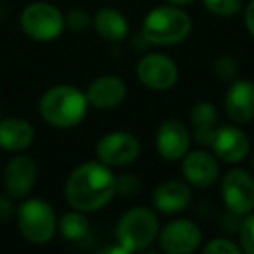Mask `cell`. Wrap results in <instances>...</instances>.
<instances>
[{
    "mask_svg": "<svg viewBox=\"0 0 254 254\" xmlns=\"http://www.w3.org/2000/svg\"><path fill=\"white\" fill-rule=\"evenodd\" d=\"M64 200L71 209L85 214L105 209L117 193V174L112 167L96 160L82 162L64 181Z\"/></svg>",
    "mask_w": 254,
    "mask_h": 254,
    "instance_id": "cell-1",
    "label": "cell"
},
{
    "mask_svg": "<svg viewBox=\"0 0 254 254\" xmlns=\"http://www.w3.org/2000/svg\"><path fill=\"white\" fill-rule=\"evenodd\" d=\"M89 112L85 91L73 84L51 85L39 99V115L54 129H73Z\"/></svg>",
    "mask_w": 254,
    "mask_h": 254,
    "instance_id": "cell-2",
    "label": "cell"
},
{
    "mask_svg": "<svg viewBox=\"0 0 254 254\" xmlns=\"http://www.w3.org/2000/svg\"><path fill=\"white\" fill-rule=\"evenodd\" d=\"M193 28L190 14L185 7L178 5H159L145 16L141 25V35L148 44L160 47L178 46L187 40Z\"/></svg>",
    "mask_w": 254,
    "mask_h": 254,
    "instance_id": "cell-3",
    "label": "cell"
},
{
    "mask_svg": "<svg viewBox=\"0 0 254 254\" xmlns=\"http://www.w3.org/2000/svg\"><path fill=\"white\" fill-rule=\"evenodd\" d=\"M160 221L155 209L146 205H134L127 209L117 223V242L127 253L146 251L159 239Z\"/></svg>",
    "mask_w": 254,
    "mask_h": 254,
    "instance_id": "cell-4",
    "label": "cell"
},
{
    "mask_svg": "<svg viewBox=\"0 0 254 254\" xmlns=\"http://www.w3.org/2000/svg\"><path fill=\"white\" fill-rule=\"evenodd\" d=\"M58 216L54 207L40 197H26L19 200L16 221L19 233L33 246H47L58 233Z\"/></svg>",
    "mask_w": 254,
    "mask_h": 254,
    "instance_id": "cell-5",
    "label": "cell"
},
{
    "mask_svg": "<svg viewBox=\"0 0 254 254\" xmlns=\"http://www.w3.org/2000/svg\"><path fill=\"white\" fill-rule=\"evenodd\" d=\"M23 33L37 42H53L66 30L64 14L58 5L44 0L30 2L19 16Z\"/></svg>",
    "mask_w": 254,
    "mask_h": 254,
    "instance_id": "cell-6",
    "label": "cell"
},
{
    "mask_svg": "<svg viewBox=\"0 0 254 254\" xmlns=\"http://www.w3.org/2000/svg\"><path fill=\"white\" fill-rule=\"evenodd\" d=\"M141 155V141L132 132L112 131L96 143V159L112 169L126 167Z\"/></svg>",
    "mask_w": 254,
    "mask_h": 254,
    "instance_id": "cell-7",
    "label": "cell"
},
{
    "mask_svg": "<svg viewBox=\"0 0 254 254\" xmlns=\"http://www.w3.org/2000/svg\"><path fill=\"white\" fill-rule=\"evenodd\" d=\"M136 77L146 89L155 92L171 91L180 80L176 61L164 53H148L136 64Z\"/></svg>",
    "mask_w": 254,
    "mask_h": 254,
    "instance_id": "cell-8",
    "label": "cell"
},
{
    "mask_svg": "<svg viewBox=\"0 0 254 254\" xmlns=\"http://www.w3.org/2000/svg\"><path fill=\"white\" fill-rule=\"evenodd\" d=\"M221 200L233 216L254 211V178L246 169H230L221 180Z\"/></svg>",
    "mask_w": 254,
    "mask_h": 254,
    "instance_id": "cell-9",
    "label": "cell"
},
{
    "mask_svg": "<svg viewBox=\"0 0 254 254\" xmlns=\"http://www.w3.org/2000/svg\"><path fill=\"white\" fill-rule=\"evenodd\" d=\"M160 251L166 254H191L202 246V230L193 219L176 218L159 232Z\"/></svg>",
    "mask_w": 254,
    "mask_h": 254,
    "instance_id": "cell-10",
    "label": "cell"
},
{
    "mask_svg": "<svg viewBox=\"0 0 254 254\" xmlns=\"http://www.w3.org/2000/svg\"><path fill=\"white\" fill-rule=\"evenodd\" d=\"M37 178H39V164L32 155L19 152L9 160L4 173V187L5 193L14 200H23L30 197L32 190L35 188Z\"/></svg>",
    "mask_w": 254,
    "mask_h": 254,
    "instance_id": "cell-11",
    "label": "cell"
},
{
    "mask_svg": "<svg viewBox=\"0 0 254 254\" xmlns=\"http://www.w3.org/2000/svg\"><path fill=\"white\" fill-rule=\"evenodd\" d=\"M181 173H183V180L190 187L204 190L218 181L219 159L209 150H190L181 159Z\"/></svg>",
    "mask_w": 254,
    "mask_h": 254,
    "instance_id": "cell-12",
    "label": "cell"
},
{
    "mask_svg": "<svg viewBox=\"0 0 254 254\" xmlns=\"http://www.w3.org/2000/svg\"><path fill=\"white\" fill-rule=\"evenodd\" d=\"M191 134L188 127L178 119H167L157 129L155 148L157 153L167 162H181L190 152Z\"/></svg>",
    "mask_w": 254,
    "mask_h": 254,
    "instance_id": "cell-13",
    "label": "cell"
},
{
    "mask_svg": "<svg viewBox=\"0 0 254 254\" xmlns=\"http://www.w3.org/2000/svg\"><path fill=\"white\" fill-rule=\"evenodd\" d=\"M211 152L225 164H239L249 155V136L233 124L218 126L211 141Z\"/></svg>",
    "mask_w": 254,
    "mask_h": 254,
    "instance_id": "cell-14",
    "label": "cell"
},
{
    "mask_svg": "<svg viewBox=\"0 0 254 254\" xmlns=\"http://www.w3.org/2000/svg\"><path fill=\"white\" fill-rule=\"evenodd\" d=\"M191 202V188L187 181L167 180L160 183L152 193V205L157 212L176 216L183 212Z\"/></svg>",
    "mask_w": 254,
    "mask_h": 254,
    "instance_id": "cell-15",
    "label": "cell"
},
{
    "mask_svg": "<svg viewBox=\"0 0 254 254\" xmlns=\"http://www.w3.org/2000/svg\"><path fill=\"white\" fill-rule=\"evenodd\" d=\"M89 106L98 110H112L127 98V84L117 75H101L85 89Z\"/></svg>",
    "mask_w": 254,
    "mask_h": 254,
    "instance_id": "cell-16",
    "label": "cell"
},
{
    "mask_svg": "<svg viewBox=\"0 0 254 254\" xmlns=\"http://www.w3.org/2000/svg\"><path fill=\"white\" fill-rule=\"evenodd\" d=\"M225 112L235 124L254 120V82L235 78L225 94Z\"/></svg>",
    "mask_w": 254,
    "mask_h": 254,
    "instance_id": "cell-17",
    "label": "cell"
},
{
    "mask_svg": "<svg viewBox=\"0 0 254 254\" xmlns=\"http://www.w3.org/2000/svg\"><path fill=\"white\" fill-rule=\"evenodd\" d=\"M35 141V129L26 119L9 115L0 119V148L11 153L26 152Z\"/></svg>",
    "mask_w": 254,
    "mask_h": 254,
    "instance_id": "cell-18",
    "label": "cell"
},
{
    "mask_svg": "<svg viewBox=\"0 0 254 254\" xmlns=\"http://www.w3.org/2000/svg\"><path fill=\"white\" fill-rule=\"evenodd\" d=\"M92 28L108 42H122L129 33V21L115 7H101L92 14Z\"/></svg>",
    "mask_w": 254,
    "mask_h": 254,
    "instance_id": "cell-19",
    "label": "cell"
},
{
    "mask_svg": "<svg viewBox=\"0 0 254 254\" xmlns=\"http://www.w3.org/2000/svg\"><path fill=\"white\" fill-rule=\"evenodd\" d=\"M193 138L202 146H209L218 129V110L211 101H198L191 106L190 112Z\"/></svg>",
    "mask_w": 254,
    "mask_h": 254,
    "instance_id": "cell-20",
    "label": "cell"
},
{
    "mask_svg": "<svg viewBox=\"0 0 254 254\" xmlns=\"http://www.w3.org/2000/svg\"><path fill=\"white\" fill-rule=\"evenodd\" d=\"M58 232L68 242H80L89 235V218L85 212L70 209L58 219Z\"/></svg>",
    "mask_w": 254,
    "mask_h": 254,
    "instance_id": "cell-21",
    "label": "cell"
},
{
    "mask_svg": "<svg viewBox=\"0 0 254 254\" xmlns=\"http://www.w3.org/2000/svg\"><path fill=\"white\" fill-rule=\"evenodd\" d=\"M202 4L218 18H232L242 9V0H202Z\"/></svg>",
    "mask_w": 254,
    "mask_h": 254,
    "instance_id": "cell-22",
    "label": "cell"
},
{
    "mask_svg": "<svg viewBox=\"0 0 254 254\" xmlns=\"http://www.w3.org/2000/svg\"><path fill=\"white\" fill-rule=\"evenodd\" d=\"M239 246L242 253L254 254V211L244 216L239 226Z\"/></svg>",
    "mask_w": 254,
    "mask_h": 254,
    "instance_id": "cell-23",
    "label": "cell"
},
{
    "mask_svg": "<svg viewBox=\"0 0 254 254\" xmlns=\"http://www.w3.org/2000/svg\"><path fill=\"white\" fill-rule=\"evenodd\" d=\"M204 254H240L242 249L237 242L226 239V237H214L202 247Z\"/></svg>",
    "mask_w": 254,
    "mask_h": 254,
    "instance_id": "cell-24",
    "label": "cell"
},
{
    "mask_svg": "<svg viewBox=\"0 0 254 254\" xmlns=\"http://www.w3.org/2000/svg\"><path fill=\"white\" fill-rule=\"evenodd\" d=\"M66 28L75 33L84 32L87 26H92V16L84 9H71L68 14H64Z\"/></svg>",
    "mask_w": 254,
    "mask_h": 254,
    "instance_id": "cell-25",
    "label": "cell"
},
{
    "mask_svg": "<svg viewBox=\"0 0 254 254\" xmlns=\"http://www.w3.org/2000/svg\"><path fill=\"white\" fill-rule=\"evenodd\" d=\"M214 71L221 80H235L239 73V64L232 56H221L214 63Z\"/></svg>",
    "mask_w": 254,
    "mask_h": 254,
    "instance_id": "cell-26",
    "label": "cell"
},
{
    "mask_svg": "<svg viewBox=\"0 0 254 254\" xmlns=\"http://www.w3.org/2000/svg\"><path fill=\"white\" fill-rule=\"evenodd\" d=\"M141 190V181L134 174H120L117 176V193L134 197Z\"/></svg>",
    "mask_w": 254,
    "mask_h": 254,
    "instance_id": "cell-27",
    "label": "cell"
},
{
    "mask_svg": "<svg viewBox=\"0 0 254 254\" xmlns=\"http://www.w3.org/2000/svg\"><path fill=\"white\" fill-rule=\"evenodd\" d=\"M16 200L9 197L7 193L0 195V221H7L12 216H16Z\"/></svg>",
    "mask_w": 254,
    "mask_h": 254,
    "instance_id": "cell-28",
    "label": "cell"
},
{
    "mask_svg": "<svg viewBox=\"0 0 254 254\" xmlns=\"http://www.w3.org/2000/svg\"><path fill=\"white\" fill-rule=\"evenodd\" d=\"M244 23H246L249 35L254 39V0H249V4L244 9Z\"/></svg>",
    "mask_w": 254,
    "mask_h": 254,
    "instance_id": "cell-29",
    "label": "cell"
},
{
    "mask_svg": "<svg viewBox=\"0 0 254 254\" xmlns=\"http://www.w3.org/2000/svg\"><path fill=\"white\" fill-rule=\"evenodd\" d=\"M195 0H166V4L171 5H178V7H187V5H191Z\"/></svg>",
    "mask_w": 254,
    "mask_h": 254,
    "instance_id": "cell-30",
    "label": "cell"
},
{
    "mask_svg": "<svg viewBox=\"0 0 254 254\" xmlns=\"http://www.w3.org/2000/svg\"><path fill=\"white\" fill-rule=\"evenodd\" d=\"M253 167H254V157H253Z\"/></svg>",
    "mask_w": 254,
    "mask_h": 254,
    "instance_id": "cell-31",
    "label": "cell"
}]
</instances>
